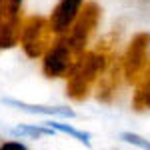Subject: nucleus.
Wrapping results in <instances>:
<instances>
[{
    "label": "nucleus",
    "instance_id": "nucleus-1",
    "mask_svg": "<svg viewBox=\"0 0 150 150\" xmlns=\"http://www.w3.org/2000/svg\"><path fill=\"white\" fill-rule=\"evenodd\" d=\"M106 70V58L104 54L98 52H88V54H82L68 74V96L74 100H84L88 92H90V86L94 84V80L98 76H102V72Z\"/></svg>",
    "mask_w": 150,
    "mask_h": 150
},
{
    "label": "nucleus",
    "instance_id": "nucleus-2",
    "mask_svg": "<svg viewBox=\"0 0 150 150\" xmlns=\"http://www.w3.org/2000/svg\"><path fill=\"white\" fill-rule=\"evenodd\" d=\"M50 36H52L50 24L40 16H32L20 26V38L18 40H20L24 52L28 56L38 58L44 56L46 50L50 48Z\"/></svg>",
    "mask_w": 150,
    "mask_h": 150
},
{
    "label": "nucleus",
    "instance_id": "nucleus-5",
    "mask_svg": "<svg viewBox=\"0 0 150 150\" xmlns=\"http://www.w3.org/2000/svg\"><path fill=\"white\" fill-rule=\"evenodd\" d=\"M150 46V34L140 32L130 42L124 56V76L128 82H138L142 72L146 70V50Z\"/></svg>",
    "mask_w": 150,
    "mask_h": 150
},
{
    "label": "nucleus",
    "instance_id": "nucleus-8",
    "mask_svg": "<svg viewBox=\"0 0 150 150\" xmlns=\"http://www.w3.org/2000/svg\"><path fill=\"white\" fill-rule=\"evenodd\" d=\"M52 130H60V132H64V134H70V136H74V138H78L82 144H90V134L88 132H80V130H76V128L72 126H66V124H60V122H48Z\"/></svg>",
    "mask_w": 150,
    "mask_h": 150
},
{
    "label": "nucleus",
    "instance_id": "nucleus-6",
    "mask_svg": "<svg viewBox=\"0 0 150 150\" xmlns=\"http://www.w3.org/2000/svg\"><path fill=\"white\" fill-rule=\"evenodd\" d=\"M84 0H60L50 16V30L54 34H66L80 14V6Z\"/></svg>",
    "mask_w": 150,
    "mask_h": 150
},
{
    "label": "nucleus",
    "instance_id": "nucleus-3",
    "mask_svg": "<svg viewBox=\"0 0 150 150\" xmlns=\"http://www.w3.org/2000/svg\"><path fill=\"white\" fill-rule=\"evenodd\" d=\"M80 56H76L68 46L66 38H60L52 46L46 50L44 60H42V72L48 78H60V76H68L74 62Z\"/></svg>",
    "mask_w": 150,
    "mask_h": 150
},
{
    "label": "nucleus",
    "instance_id": "nucleus-4",
    "mask_svg": "<svg viewBox=\"0 0 150 150\" xmlns=\"http://www.w3.org/2000/svg\"><path fill=\"white\" fill-rule=\"evenodd\" d=\"M98 14H100L98 6L94 2H90L80 16H76L74 24L70 26V34L66 36V42H68V46L72 48V52L76 56H82L84 54L86 40H88L90 32L96 28V24H98Z\"/></svg>",
    "mask_w": 150,
    "mask_h": 150
},
{
    "label": "nucleus",
    "instance_id": "nucleus-7",
    "mask_svg": "<svg viewBox=\"0 0 150 150\" xmlns=\"http://www.w3.org/2000/svg\"><path fill=\"white\" fill-rule=\"evenodd\" d=\"M4 102L10 104V106H16V108H22V110H28V112H34V114H58V116H74V110L70 108H46V106H30V104L18 102V100H12V98H4Z\"/></svg>",
    "mask_w": 150,
    "mask_h": 150
},
{
    "label": "nucleus",
    "instance_id": "nucleus-10",
    "mask_svg": "<svg viewBox=\"0 0 150 150\" xmlns=\"http://www.w3.org/2000/svg\"><path fill=\"white\" fill-rule=\"evenodd\" d=\"M20 4H22V0H2V8H0V12L6 14V16H18Z\"/></svg>",
    "mask_w": 150,
    "mask_h": 150
},
{
    "label": "nucleus",
    "instance_id": "nucleus-9",
    "mask_svg": "<svg viewBox=\"0 0 150 150\" xmlns=\"http://www.w3.org/2000/svg\"><path fill=\"white\" fill-rule=\"evenodd\" d=\"M120 138L124 140V142H128V144L138 146V148H142V150H150V140L142 138V136L134 134V132H122V134H120Z\"/></svg>",
    "mask_w": 150,
    "mask_h": 150
},
{
    "label": "nucleus",
    "instance_id": "nucleus-12",
    "mask_svg": "<svg viewBox=\"0 0 150 150\" xmlns=\"http://www.w3.org/2000/svg\"><path fill=\"white\" fill-rule=\"evenodd\" d=\"M0 8H2V0H0Z\"/></svg>",
    "mask_w": 150,
    "mask_h": 150
},
{
    "label": "nucleus",
    "instance_id": "nucleus-11",
    "mask_svg": "<svg viewBox=\"0 0 150 150\" xmlns=\"http://www.w3.org/2000/svg\"><path fill=\"white\" fill-rule=\"evenodd\" d=\"M0 150H28L22 142H16V140H10V142H4L0 144Z\"/></svg>",
    "mask_w": 150,
    "mask_h": 150
}]
</instances>
